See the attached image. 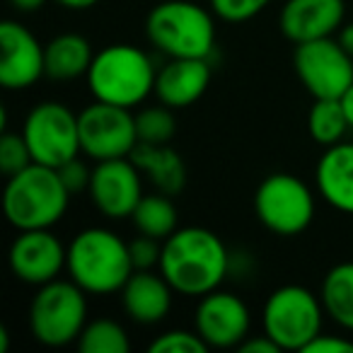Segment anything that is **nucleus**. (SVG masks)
<instances>
[{
  "instance_id": "nucleus-33",
  "label": "nucleus",
  "mask_w": 353,
  "mask_h": 353,
  "mask_svg": "<svg viewBox=\"0 0 353 353\" xmlns=\"http://www.w3.org/2000/svg\"><path fill=\"white\" fill-rule=\"evenodd\" d=\"M237 351L240 353H281V348H279V343L271 341V339L261 332V334H256V336H247L245 341L237 346Z\"/></svg>"
},
{
  "instance_id": "nucleus-34",
  "label": "nucleus",
  "mask_w": 353,
  "mask_h": 353,
  "mask_svg": "<svg viewBox=\"0 0 353 353\" xmlns=\"http://www.w3.org/2000/svg\"><path fill=\"white\" fill-rule=\"evenodd\" d=\"M10 6L20 12H37L46 6V0H10Z\"/></svg>"
},
{
  "instance_id": "nucleus-12",
  "label": "nucleus",
  "mask_w": 353,
  "mask_h": 353,
  "mask_svg": "<svg viewBox=\"0 0 353 353\" xmlns=\"http://www.w3.org/2000/svg\"><path fill=\"white\" fill-rule=\"evenodd\" d=\"M90 201L109 221L131 218L143 199V174L131 157L102 160L92 167L90 176Z\"/></svg>"
},
{
  "instance_id": "nucleus-11",
  "label": "nucleus",
  "mask_w": 353,
  "mask_h": 353,
  "mask_svg": "<svg viewBox=\"0 0 353 353\" xmlns=\"http://www.w3.org/2000/svg\"><path fill=\"white\" fill-rule=\"evenodd\" d=\"M293 65L314 99H339L353 83V56L332 37L295 44Z\"/></svg>"
},
{
  "instance_id": "nucleus-16",
  "label": "nucleus",
  "mask_w": 353,
  "mask_h": 353,
  "mask_svg": "<svg viewBox=\"0 0 353 353\" xmlns=\"http://www.w3.org/2000/svg\"><path fill=\"white\" fill-rule=\"evenodd\" d=\"M343 0H285L279 12L281 34L293 44L332 37L343 27Z\"/></svg>"
},
{
  "instance_id": "nucleus-8",
  "label": "nucleus",
  "mask_w": 353,
  "mask_h": 353,
  "mask_svg": "<svg viewBox=\"0 0 353 353\" xmlns=\"http://www.w3.org/2000/svg\"><path fill=\"white\" fill-rule=\"evenodd\" d=\"M314 194L307 184L288 172L264 176L254 194V213L269 232L295 237L314 221Z\"/></svg>"
},
{
  "instance_id": "nucleus-25",
  "label": "nucleus",
  "mask_w": 353,
  "mask_h": 353,
  "mask_svg": "<svg viewBox=\"0 0 353 353\" xmlns=\"http://www.w3.org/2000/svg\"><path fill=\"white\" fill-rule=\"evenodd\" d=\"M75 346L80 353H128L131 339L117 319L99 317L85 324Z\"/></svg>"
},
{
  "instance_id": "nucleus-2",
  "label": "nucleus",
  "mask_w": 353,
  "mask_h": 353,
  "mask_svg": "<svg viewBox=\"0 0 353 353\" xmlns=\"http://www.w3.org/2000/svg\"><path fill=\"white\" fill-rule=\"evenodd\" d=\"M68 279L88 295L121 293L136 271L128 242L109 228H85L68 242Z\"/></svg>"
},
{
  "instance_id": "nucleus-31",
  "label": "nucleus",
  "mask_w": 353,
  "mask_h": 353,
  "mask_svg": "<svg viewBox=\"0 0 353 353\" xmlns=\"http://www.w3.org/2000/svg\"><path fill=\"white\" fill-rule=\"evenodd\" d=\"M59 174H61V179H63L65 189H68L70 194H78V192H88L92 170H88V165H85L83 160L73 157V160H68L65 165L59 167Z\"/></svg>"
},
{
  "instance_id": "nucleus-15",
  "label": "nucleus",
  "mask_w": 353,
  "mask_h": 353,
  "mask_svg": "<svg viewBox=\"0 0 353 353\" xmlns=\"http://www.w3.org/2000/svg\"><path fill=\"white\" fill-rule=\"evenodd\" d=\"M44 78V46L25 25L6 20L0 25V85L27 90Z\"/></svg>"
},
{
  "instance_id": "nucleus-3",
  "label": "nucleus",
  "mask_w": 353,
  "mask_h": 353,
  "mask_svg": "<svg viewBox=\"0 0 353 353\" xmlns=\"http://www.w3.org/2000/svg\"><path fill=\"white\" fill-rule=\"evenodd\" d=\"M70 203L56 167L32 162L17 174L8 176L3 192V211L15 230H44L63 221Z\"/></svg>"
},
{
  "instance_id": "nucleus-35",
  "label": "nucleus",
  "mask_w": 353,
  "mask_h": 353,
  "mask_svg": "<svg viewBox=\"0 0 353 353\" xmlns=\"http://www.w3.org/2000/svg\"><path fill=\"white\" fill-rule=\"evenodd\" d=\"M339 44L353 56V22H348V25L343 22V27L339 30Z\"/></svg>"
},
{
  "instance_id": "nucleus-26",
  "label": "nucleus",
  "mask_w": 353,
  "mask_h": 353,
  "mask_svg": "<svg viewBox=\"0 0 353 353\" xmlns=\"http://www.w3.org/2000/svg\"><path fill=\"white\" fill-rule=\"evenodd\" d=\"M136 131L138 143H155V145H165L174 138L176 133V119L174 109L167 104H157V107H145L136 114Z\"/></svg>"
},
{
  "instance_id": "nucleus-38",
  "label": "nucleus",
  "mask_w": 353,
  "mask_h": 353,
  "mask_svg": "<svg viewBox=\"0 0 353 353\" xmlns=\"http://www.w3.org/2000/svg\"><path fill=\"white\" fill-rule=\"evenodd\" d=\"M8 351H10V332H8V327H0V353Z\"/></svg>"
},
{
  "instance_id": "nucleus-6",
  "label": "nucleus",
  "mask_w": 353,
  "mask_h": 353,
  "mask_svg": "<svg viewBox=\"0 0 353 353\" xmlns=\"http://www.w3.org/2000/svg\"><path fill=\"white\" fill-rule=\"evenodd\" d=\"M30 334L49 348L70 346L88 324V293L75 281L56 279L39 285L27 312Z\"/></svg>"
},
{
  "instance_id": "nucleus-5",
  "label": "nucleus",
  "mask_w": 353,
  "mask_h": 353,
  "mask_svg": "<svg viewBox=\"0 0 353 353\" xmlns=\"http://www.w3.org/2000/svg\"><path fill=\"white\" fill-rule=\"evenodd\" d=\"M145 37L170 59H208L216 49V20L194 0H162L148 12Z\"/></svg>"
},
{
  "instance_id": "nucleus-13",
  "label": "nucleus",
  "mask_w": 353,
  "mask_h": 353,
  "mask_svg": "<svg viewBox=\"0 0 353 353\" xmlns=\"http://www.w3.org/2000/svg\"><path fill=\"white\" fill-rule=\"evenodd\" d=\"M194 329L211 348H237L250 336V307L240 295L218 288L199 298Z\"/></svg>"
},
{
  "instance_id": "nucleus-30",
  "label": "nucleus",
  "mask_w": 353,
  "mask_h": 353,
  "mask_svg": "<svg viewBox=\"0 0 353 353\" xmlns=\"http://www.w3.org/2000/svg\"><path fill=\"white\" fill-rule=\"evenodd\" d=\"M128 250H131V259H133L136 271H145V269H155V266H160L162 240L141 235V237H136V240L128 242Z\"/></svg>"
},
{
  "instance_id": "nucleus-9",
  "label": "nucleus",
  "mask_w": 353,
  "mask_h": 353,
  "mask_svg": "<svg viewBox=\"0 0 353 353\" xmlns=\"http://www.w3.org/2000/svg\"><path fill=\"white\" fill-rule=\"evenodd\" d=\"M22 136L30 145L32 160L56 170L83 152L78 117L61 102H39L32 107L22 123Z\"/></svg>"
},
{
  "instance_id": "nucleus-37",
  "label": "nucleus",
  "mask_w": 353,
  "mask_h": 353,
  "mask_svg": "<svg viewBox=\"0 0 353 353\" xmlns=\"http://www.w3.org/2000/svg\"><path fill=\"white\" fill-rule=\"evenodd\" d=\"M339 102H341V107H343V112H346V119H348V126L353 128V83H351V88L346 90V92L339 97Z\"/></svg>"
},
{
  "instance_id": "nucleus-21",
  "label": "nucleus",
  "mask_w": 353,
  "mask_h": 353,
  "mask_svg": "<svg viewBox=\"0 0 353 353\" xmlns=\"http://www.w3.org/2000/svg\"><path fill=\"white\" fill-rule=\"evenodd\" d=\"M94 51L83 34L65 32L44 46V78L51 83H73L88 75Z\"/></svg>"
},
{
  "instance_id": "nucleus-27",
  "label": "nucleus",
  "mask_w": 353,
  "mask_h": 353,
  "mask_svg": "<svg viewBox=\"0 0 353 353\" xmlns=\"http://www.w3.org/2000/svg\"><path fill=\"white\" fill-rule=\"evenodd\" d=\"M208 343L201 339V334L194 329H170V332H162L160 336H155L148 346L150 353H206Z\"/></svg>"
},
{
  "instance_id": "nucleus-4",
  "label": "nucleus",
  "mask_w": 353,
  "mask_h": 353,
  "mask_svg": "<svg viewBox=\"0 0 353 353\" xmlns=\"http://www.w3.org/2000/svg\"><path fill=\"white\" fill-rule=\"evenodd\" d=\"M85 80L94 99L133 109L155 92L157 68L138 46L112 44L94 54Z\"/></svg>"
},
{
  "instance_id": "nucleus-10",
  "label": "nucleus",
  "mask_w": 353,
  "mask_h": 353,
  "mask_svg": "<svg viewBox=\"0 0 353 353\" xmlns=\"http://www.w3.org/2000/svg\"><path fill=\"white\" fill-rule=\"evenodd\" d=\"M78 131L80 150L94 162L131 157L133 148L138 145L136 117L131 109L99 99L78 114Z\"/></svg>"
},
{
  "instance_id": "nucleus-29",
  "label": "nucleus",
  "mask_w": 353,
  "mask_h": 353,
  "mask_svg": "<svg viewBox=\"0 0 353 353\" xmlns=\"http://www.w3.org/2000/svg\"><path fill=\"white\" fill-rule=\"evenodd\" d=\"M271 6V0H211V10L218 20L230 22V25H240L259 12H264Z\"/></svg>"
},
{
  "instance_id": "nucleus-32",
  "label": "nucleus",
  "mask_w": 353,
  "mask_h": 353,
  "mask_svg": "<svg viewBox=\"0 0 353 353\" xmlns=\"http://www.w3.org/2000/svg\"><path fill=\"white\" fill-rule=\"evenodd\" d=\"M305 353H353V341L341 334H324L319 332L307 343Z\"/></svg>"
},
{
  "instance_id": "nucleus-22",
  "label": "nucleus",
  "mask_w": 353,
  "mask_h": 353,
  "mask_svg": "<svg viewBox=\"0 0 353 353\" xmlns=\"http://www.w3.org/2000/svg\"><path fill=\"white\" fill-rule=\"evenodd\" d=\"M319 298L327 317L343 332H353V261H341L324 274Z\"/></svg>"
},
{
  "instance_id": "nucleus-20",
  "label": "nucleus",
  "mask_w": 353,
  "mask_h": 353,
  "mask_svg": "<svg viewBox=\"0 0 353 353\" xmlns=\"http://www.w3.org/2000/svg\"><path fill=\"white\" fill-rule=\"evenodd\" d=\"M131 160L141 170V174L162 194H179L187 184V167L182 155L172 150L170 145H155V143H138L131 152Z\"/></svg>"
},
{
  "instance_id": "nucleus-19",
  "label": "nucleus",
  "mask_w": 353,
  "mask_h": 353,
  "mask_svg": "<svg viewBox=\"0 0 353 353\" xmlns=\"http://www.w3.org/2000/svg\"><path fill=\"white\" fill-rule=\"evenodd\" d=\"M314 184L334 211L353 216V143L324 148L314 167Z\"/></svg>"
},
{
  "instance_id": "nucleus-1",
  "label": "nucleus",
  "mask_w": 353,
  "mask_h": 353,
  "mask_svg": "<svg viewBox=\"0 0 353 353\" xmlns=\"http://www.w3.org/2000/svg\"><path fill=\"white\" fill-rule=\"evenodd\" d=\"M157 271L165 276L176 295L203 298L221 288L225 276L232 271V254L221 235L208 228H176L162 242Z\"/></svg>"
},
{
  "instance_id": "nucleus-17",
  "label": "nucleus",
  "mask_w": 353,
  "mask_h": 353,
  "mask_svg": "<svg viewBox=\"0 0 353 353\" xmlns=\"http://www.w3.org/2000/svg\"><path fill=\"white\" fill-rule=\"evenodd\" d=\"M211 75L208 59H170L157 68L155 97L172 109H187L206 94Z\"/></svg>"
},
{
  "instance_id": "nucleus-18",
  "label": "nucleus",
  "mask_w": 353,
  "mask_h": 353,
  "mask_svg": "<svg viewBox=\"0 0 353 353\" xmlns=\"http://www.w3.org/2000/svg\"><path fill=\"white\" fill-rule=\"evenodd\" d=\"M174 288L167 283L160 271H133L121 288V307L136 324L150 327L170 314Z\"/></svg>"
},
{
  "instance_id": "nucleus-24",
  "label": "nucleus",
  "mask_w": 353,
  "mask_h": 353,
  "mask_svg": "<svg viewBox=\"0 0 353 353\" xmlns=\"http://www.w3.org/2000/svg\"><path fill=\"white\" fill-rule=\"evenodd\" d=\"M348 119L339 99H314L307 112V131L314 143L329 148L343 141L348 131Z\"/></svg>"
},
{
  "instance_id": "nucleus-36",
  "label": "nucleus",
  "mask_w": 353,
  "mask_h": 353,
  "mask_svg": "<svg viewBox=\"0 0 353 353\" xmlns=\"http://www.w3.org/2000/svg\"><path fill=\"white\" fill-rule=\"evenodd\" d=\"M56 3L65 10H90V8L97 6L99 0H56Z\"/></svg>"
},
{
  "instance_id": "nucleus-7",
  "label": "nucleus",
  "mask_w": 353,
  "mask_h": 353,
  "mask_svg": "<svg viewBox=\"0 0 353 353\" xmlns=\"http://www.w3.org/2000/svg\"><path fill=\"white\" fill-rule=\"evenodd\" d=\"M324 305L317 293L288 283L269 293L261 307V332L279 343L281 351H305L322 332Z\"/></svg>"
},
{
  "instance_id": "nucleus-28",
  "label": "nucleus",
  "mask_w": 353,
  "mask_h": 353,
  "mask_svg": "<svg viewBox=\"0 0 353 353\" xmlns=\"http://www.w3.org/2000/svg\"><path fill=\"white\" fill-rule=\"evenodd\" d=\"M32 152L27 145L22 133L12 131H0V172L6 176L17 174L20 170H25L27 165H32Z\"/></svg>"
},
{
  "instance_id": "nucleus-23",
  "label": "nucleus",
  "mask_w": 353,
  "mask_h": 353,
  "mask_svg": "<svg viewBox=\"0 0 353 353\" xmlns=\"http://www.w3.org/2000/svg\"><path fill=\"white\" fill-rule=\"evenodd\" d=\"M131 223L141 235L165 242L179 228V211H176L170 194H143V199L138 201L136 211L131 216Z\"/></svg>"
},
{
  "instance_id": "nucleus-14",
  "label": "nucleus",
  "mask_w": 353,
  "mask_h": 353,
  "mask_svg": "<svg viewBox=\"0 0 353 353\" xmlns=\"http://www.w3.org/2000/svg\"><path fill=\"white\" fill-rule=\"evenodd\" d=\"M8 259H10V269L15 279L39 288V285L56 281L61 271H65L68 247L51 232V228L17 230Z\"/></svg>"
}]
</instances>
